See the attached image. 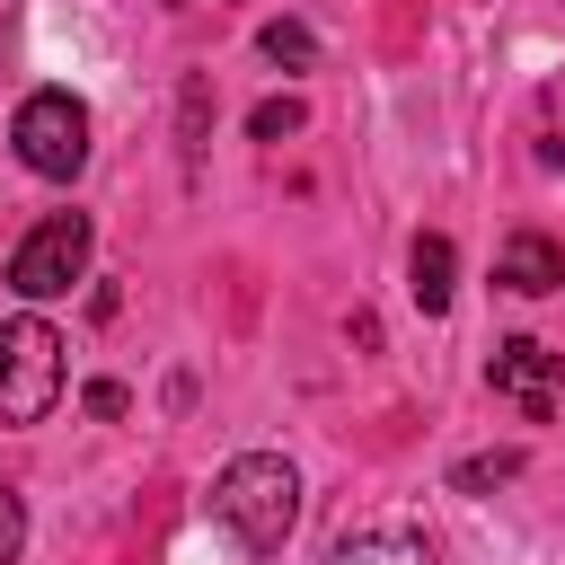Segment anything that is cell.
Instances as JSON below:
<instances>
[{"mask_svg": "<svg viewBox=\"0 0 565 565\" xmlns=\"http://www.w3.org/2000/svg\"><path fill=\"white\" fill-rule=\"evenodd\" d=\"M327 565H441V556L424 547V530H397V521H380V530H353V539H335V547H327Z\"/></svg>", "mask_w": 565, "mask_h": 565, "instance_id": "7", "label": "cell"}, {"mask_svg": "<svg viewBox=\"0 0 565 565\" xmlns=\"http://www.w3.org/2000/svg\"><path fill=\"white\" fill-rule=\"evenodd\" d=\"M486 380H494V397H512L530 424H547L556 397H565V353H547V344H530V335H503V344L486 353Z\"/></svg>", "mask_w": 565, "mask_h": 565, "instance_id": "5", "label": "cell"}, {"mask_svg": "<svg viewBox=\"0 0 565 565\" xmlns=\"http://www.w3.org/2000/svg\"><path fill=\"white\" fill-rule=\"evenodd\" d=\"M212 512L238 530V547L274 556V547L291 539V521H300V477H291V459H282V450H238V459L221 468V486H212Z\"/></svg>", "mask_w": 565, "mask_h": 565, "instance_id": "1", "label": "cell"}, {"mask_svg": "<svg viewBox=\"0 0 565 565\" xmlns=\"http://www.w3.org/2000/svg\"><path fill=\"white\" fill-rule=\"evenodd\" d=\"M512 468H521V450H486V459H459L450 486H459V494H486V486H503Z\"/></svg>", "mask_w": 565, "mask_h": 565, "instance_id": "10", "label": "cell"}, {"mask_svg": "<svg viewBox=\"0 0 565 565\" xmlns=\"http://www.w3.org/2000/svg\"><path fill=\"white\" fill-rule=\"evenodd\" d=\"M494 282H503V291H521V300L565 291V247H556L547 230H512V238H503V256H494Z\"/></svg>", "mask_w": 565, "mask_h": 565, "instance_id": "6", "label": "cell"}, {"mask_svg": "<svg viewBox=\"0 0 565 565\" xmlns=\"http://www.w3.org/2000/svg\"><path fill=\"white\" fill-rule=\"evenodd\" d=\"M256 53L282 62V71H309V62H318V35H309L300 18H265V26H256Z\"/></svg>", "mask_w": 565, "mask_h": 565, "instance_id": "9", "label": "cell"}, {"mask_svg": "<svg viewBox=\"0 0 565 565\" xmlns=\"http://www.w3.org/2000/svg\"><path fill=\"white\" fill-rule=\"evenodd\" d=\"M62 397V335L44 318H0V424H44Z\"/></svg>", "mask_w": 565, "mask_h": 565, "instance_id": "2", "label": "cell"}, {"mask_svg": "<svg viewBox=\"0 0 565 565\" xmlns=\"http://www.w3.org/2000/svg\"><path fill=\"white\" fill-rule=\"evenodd\" d=\"M18 547H26V503H18L9 486H0V565H9Z\"/></svg>", "mask_w": 565, "mask_h": 565, "instance_id": "12", "label": "cell"}, {"mask_svg": "<svg viewBox=\"0 0 565 565\" xmlns=\"http://www.w3.org/2000/svg\"><path fill=\"white\" fill-rule=\"evenodd\" d=\"M9 141H18V159H26L35 177H79V168H88V106H79L71 88H35V97L18 106Z\"/></svg>", "mask_w": 565, "mask_h": 565, "instance_id": "3", "label": "cell"}, {"mask_svg": "<svg viewBox=\"0 0 565 565\" xmlns=\"http://www.w3.org/2000/svg\"><path fill=\"white\" fill-rule=\"evenodd\" d=\"M88 212H53V221H35L26 238H18V256H9V291L18 300H62L79 274H88Z\"/></svg>", "mask_w": 565, "mask_h": 565, "instance_id": "4", "label": "cell"}, {"mask_svg": "<svg viewBox=\"0 0 565 565\" xmlns=\"http://www.w3.org/2000/svg\"><path fill=\"white\" fill-rule=\"evenodd\" d=\"M300 124H309V115H300V97H265V106L247 115V132H256V141H282V132H300Z\"/></svg>", "mask_w": 565, "mask_h": 565, "instance_id": "11", "label": "cell"}, {"mask_svg": "<svg viewBox=\"0 0 565 565\" xmlns=\"http://www.w3.org/2000/svg\"><path fill=\"white\" fill-rule=\"evenodd\" d=\"M450 274H459V256H450V238H441V230H424V238H415V282H406L424 318H441V309H450V291H459Z\"/></svg>", "mask_w": 565, "mask_h": 565, "instance_id": "8", "label": "cell"}]
</instances>
